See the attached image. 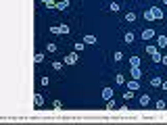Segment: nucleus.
I'll list each match as a JSON object with an SVG mask.
<instances>
[{
    "label": "nucleus",
    "mask_w": 167,
    "mask_h": 125,
    "mask_svg": "<svg viewBox=\"0 0 167 125\" xmlns=\"http://www.w3.org/2000/svg\"><path fill=\"white\" fill-rule=\"evenodd\" d=\"M77 61H79V54H77V50H75V52H69V54H65V58H63V62H65V65H75Z\"/></svg>",
    "instance_id": "f257e3e1"
},
{
    "label": "nucleus",
    "mask_w": 167,
    "mask_h": 125,
    "mask_svg": "<svg viewBox=\"0 0 167 125\" xmlns=\"http://www.w3.org/2000/svg\"><path fill=\"white\" fill-rule=\"evenodd\" d=\"M155 38H157V34H155V29H153V27H146V29H142V40L150 42V40H155Z\"/></svg>",
    "instance_id": "f03ea898"
},
{
    "label": "nucleus",
    "mask_w": 167,
    "mask_h": 125,
    "mask_svg": "<svg viewBox=\"0 0 167 125\" xmlns=\"http://www.w3.org/2000/svg\"><path fill=\"white\" fill-rule=\"evenodd\" d=\"M125 88H127V90L138 92V90H140V83H138V79H130V81H125Z\"/></svg>",
    "instance_id": "7ed1b4c3"
},
{
    "label": "nucleus",
    "mask_w": 167,
    "mask_h": 125,
    "mask_svg": "<svg viewBox=\"0 0 167 125\" xmlns=\"http://www.w3.org/2000/svg\"><path fill=\"white\" fill-rule=\"evenodd\" d=\"M155 40H157V46H159V50L167 48V35H157Z\"/></svg>",
    "instance_id": "20e7f679"
},
{
    "label": "nucleus",
    "mask_w": 167,
    "mask_h": 125,
    "mask_svg": "<svg viewBox=\"0 0 167 125\" xmlns=\"http://www.w3.org/2000/svg\"><path fill=\"white\" fill-rule=\"evenodd\" d=\"M150 11H153V15H155V21L163 19V8L161 7H150Z\"/></svg>",
    "instance_id": "39448f33"
},
{
    "label": "nucleus",
    "mask_w": 167,
    "mask_h": 125,
    "mask_svg": "<svg viewBox=\"0 0 167 125\" xmlns=\"http://www.w3.org/2000/svg\"><path fill=\"white\" fill-rule=\"evenodd\" d=\"M100 96H103V100H111L113 98V88H103Z\"/></svg>",
    "instance_id": "423d86ee"
},
{
    "label": "nucleus",
    "mask_w": 167,
    "mask_h": 125,
    "mask_svg": "<svg viewBox=\"0 0 167 125\" xmlns=\"http://www.w3.org/2000/svg\"><path fill=\"white\" fill-rule=\"evenodd\" d=\"M69 4H71L69 0H59L55 8H56V11H67V8H69Z\"/></svg>",
    "instance_id": "0eeeda50"
},
{
    "label": "nucleus",
    "mask_w": 167,
    "mask_h": 125,
    "mask_svg": "<svg viewBox=\"0 0 167 125\" xmlns=\"http://www.w3.org/2000/svg\"><path fill=\"white\" fill-rule=\"evenodd\" d=\"M157 52H159V46H157V44H146V54H157Z\"/></svg>",
    "instance_id": "6e6552de"
},
{
    "label": "nucleus",
    "mask_w": 167,
    "mask_h": 125,
    "mask_svg": "<svg viewBox=\"0 0 167 125\" xmlns=\"http://www.w3.org/2000/svg\"><path fill=\"white\" fill-rule=\"evenodd\" d=\"M130 73H132V79H138V81H140V77H142L140 67H132V71H130Z\"/></svg>",
    "instance_id": "1a4fd4ad"
},
{
    "label": "nucleus",
    "mask_w": 167,
    "mask_h": 125,
    "mask_svg": "<svg viewBox=\"0 0 167 125\" xmlns=\"http://www.w3.org/2000/svg\"><path fill=\"white\" fill-rule=\"evenodd\" d=\"M56 50H59V46H56L55 42H48V44H46V52H50V54H55Z\"/></svg>",
    "instance_id": "9d476101"
},
{
    "label": "nucleus",
    "mask_w": 167,
    "mask_h": 125,
    "mask_svg": "<svg viewBox=\"0 0 167 125\" xmlns=\"http://www.w3.org/2000/svg\"><path fill=\"white\" fill-rule=\"evenodd\" d=\"M130 67H140V56H136V54L130 56Z\"/></svg>",
    "instance_id": "9b49d317"
},
{
    "label": "nucleus",
    "mask_w": 167,
    "mask_h": 125,
    "mask_svg": "<svg viewBox=\"0 0 167 125\" xmlns=\"http://www.w3.org/2000/svg\"><path fill=\"white\" fill-rule=\"evenodd\" d=\"M84 44H96V35H92V34L84 35Z\"/></svg>",
    "instance_id": "f8f14e48"
},
{
    "label": "nucleus",
    "mask_w": 167,
    "mask_h": 125,
    "mask_svg": "<svg viewBox=\"0 0 167 125\" xmlns=\"http://www.w3.org/2000/svg\"><path fill=\"white\" fill-rule=\"evenodd\" d=\"M155 109H157V111H165L167 102H165V100H157V102H155Z\"/></svg>",
    "instance_id": "ddd939ff"
},
{
    "label": "nucleus",
    "mask_w": 167,
    "mask_h": 125,
    "mask_svg": "<svg viewBox=\"0 0 167 125\" xmlns=\"http://www.w3.org/2000/svg\"><path fill=\"white\" fill-rule=\"evenodd\" d=\"M142 17H144L146 21H155V15H153V11H150V8H146V11H144V15H142Z\"/></svg>",
    "instance_id": "4468645a"
},
{
    "label": "nucleus",
    "mask_w": 167,
    "mask_h": 125,
    "mask_svg": "<svg viewBox=\"0 0 167 125\" xmlns=\"http://www.w3.org/2000/svg\"><path fill=\"white\" fill-rule=\"evenodd\" d=\"M59 27H61V34H65V35H69V34H71V27L67 25V23H61Z\"/></svg>",
    "instance_id": "2eb2a0df"
},
{
    "label": "nucleus",
    "mask_w": 167,
    "mask_h": 125,
    "mask_svg": "<svg viewBox=\"0 0 167 125\" xmlns=\"http://www.w3.org/2000/svg\"><path fill=\"white\" fill-rule=\"evenodd\" d=\"M119 8H121L119 2H111V4H109V11H111V13H119Z\"/></svg>",
    "instance_id": "dca6fc26"
},
{
    "label": "nucleus",
    "mask_w": 167,
    "mask_h": 125,
    "mask_svg": "<svg viewBox=\"0 0 167 125\" xmlns=\"http://www.w3.org/2000/svg\"><path fill=\"white\" fill-rule=\"evenodd\" d=\"M125 21H127V23H134V21H136V13H134V11L125 13Z\"/></svg>",
    "instance_id": "f3484780"
},
{
    "label": "nucleus",
    "mask_w": 167,
    "mask_h": 125,
    "mask_svg": "<svg viewBox=\"0 0 167 125\" xmlns=\"http://www.w3.org/2000/svg\"><path fill=\"white\" fill-rule=\"evenodd\" d=\"M161 83H163L161 77H153V79H150V86H153V88H161Z\"/></svg>",
    "instance_id": "a211bd4d"
},
{
    "label": "nucleus",
    "mask_w": 167,
    "mask_h": 125,
    "mask_svg": "<svg viewBox=\"0 0 167 125\" xmlns=\"http://www.w3.org/2000/svg\"><path fill=\"white\" fill-rule=\"evenodd\" d=\"M138 102L142 104V106H148V102H150V96H148V94H144V96H140Z\"/></svg>",
    "instance_id": "6ab92c4d"
},
{
    "label": "nucleus",
    "mask_w": 167,
    "mask_h": 125,
    "mask_svg": "<svg viewBox=\"0 0 167 125\" xmlns=\"http://www.w3.org/2000/svg\"><path fill=\"white\" fill-rule=\"evenodd\" d=\"M123 42H125V44H132V42H134V31H127V34L123 35Z\"/></svg>",
    "instance_id": "aec40b11"
},
{
    "label": "nucleus",
    "mask_w": 167,
    "mask_h": 125,
    "mask_svg": "<svg viewBox=\"0 0 167 125\" xmlns=\"http://www.w3.org/2000/svg\"><path fill=\"white\" fill-rule=\"evenodd\" d=\"M34 100H36V106H44V96L42 94H36Z\"/></svg>",
    "instance_id": "412c9836"
},
{
    "label": "nucleus",
    "mask_w": 167,
    "mask_h": 125,
    "mask_svg": "<svg viewBox=\"0 0 167 125\" xmlns=\"http://www.w3.org/2000/svg\"><path fill=\"white\" fill-rule=\"evenodd\" d=\"M115 83H117V86H125V77L121 75V73H117V75H115Z\"/></svg>",
    "instance_id": "4be33fe9"
},
{
    "label": "nucleus",
    "mask_w": 167,
    "mask_h": 125,
    "mask_svg": "<svg viewBox=\"0 0 167 125\" xmlns=\"http://www.w3.org/2000/svg\"><path fill=\"white\" fill-rule=\"evenodd\" d=\"M42 4H44L46 8H55V7H56V2H55V0H42Z\"/></svg>",
    "instance_id": "5701e85b"
},
{
    "label": "nucleus",
    "mask_w": 167,
    "mask_h": 125,
    "mask_svg": "<svg viewBox=\"0 0 167 125\" xmlns=\"http://www.w3.org/2000/svg\"><path fill=\"white\" fill-rule=\"evenodd\" d=\"M123 98H125V100H132V98H134V90H125L123 92Z\"/></svg>",
    "instance_id": "b1692460"
},
{
    "label": "nucleus",
    "mask_w": 167,
    "mask_h": 125,
    "mask_svg": "<svg viewBox=\"0 0 167 125\" xmlns=\"http://www.w3.org/2000/svg\"><path fill=\"white\" fill-rule=\"evenodd\" d=\"M42 61H44V54H42V52H38V54L34 56V62H38V65H40Z\"/></svg>",
    "instance_id": "393cba45"
},
{
    "label": "nucleus",
    "mask_w": 167,
    "mask_h": 125,
    "mask_svg": "<svg viewBox=\"0 0 167 125\" xmlns=\"http://www.w3.org/2000/svg\"><path fill=\"white\" fill-rule=\"evenodd\" d=\"M113 109H115V100H107V111H113Z\"/></svg>",
    "instance_id": "a878e982"
},
{
    "label": "nucleus",
    "mask_w": 167,
    "mask_h": 125,
    "mask_svg": "<svg viewBox=\"0 0 167 125\" xmlns=\"http://www.w3.org/2000/svg\"><path fill=\"white\" fill-rule=\"evenodd\" d=\"M161 56H163V54H161V52H157V54H153L150 58H153V62H161Z\"/></svg>",
    "instance_id": "bb28decb"
},
{
    "label": "nucleus",
    "mask_w": 167,
    "mask_h": 125,
    "mask_svg": "<svg viewBox=\"0 0 167 125\" xmlns=\"http://www.w3.org/2000/svg\"><path fill=\"white\" fill-rule=\"evenodd\" d=\"M50 34H61V27H59V25H52V27H50Z\"/></svg>",
    "instance_id": "cd10ccee"
},
{
    "label": "nucleus",
    "mask_w": 167,
    "mask_h": 125,
    "mask_svg": "<svg viewBox=\"0 0 167 125\" xmlns=\"http://www.w3.org/2000/svg\"><path fill=\"white\" fill-rule=\"evenodd\" d=\"M40 83H42V86H44V88H46V86H48V83H50V77H46V75H44V77H42V79H40Z\"/></svg>",
    "instance_id": "c85d7f7f"
},
{
    "label": "nucleus",
    "mask_w": 167,
    "mask_h": 125,
    "mask_svg": "<svg viewBox=\"0 0 167 125\" xmlns=\"http://www.w3.org/2000/svg\"><path fill=\"white\" fill-rule=\"evenodd\" d=\"M52 69H55V71H61V69H63V62H59V61L52 62Z\"/></svg>",
    "instance_id": "c756f323"
},
{
    "label": "nucleus",
    "mask_w": 167,
    "mask_h": 125,
    "mask_svg": "<svg viewBox=\"0 0 167 125\" xmlns=\"http://www.w3.org/2000/svg\"><path fill=\"white\" fill-rule=\"evenodd\" d=\"M73 48H75L77 52H82V50H84V42H75V46H73Z\"/></svg>",
    "instance_id": "7c9ffc66"
},
{
    "label": "nucleus",
    "mask_w": 167,
    "mask_h": 125,
    "mask_svg": "<svg viewBox=\"0 0 167 125\" xmlns=\"http://www.w3.org/2000/svg\"><path fill=\"white\" fill-rule=\"evenodd\" d=\"M113 58H115V61H121V58H123V52H119V50H117V52L113 54Z\"/></svg>",
    "instance_id": "2f4dec72"
},
{
    "label": "nucleus",
    "mask_w": 167,
    "mask_h": 125,
    "mask_svg": "<svg viewBox=\"0 0 167 125\" xmlns=\"http://www.w3.org/2000/svg\"><path fill=\"white\" fill-rule=\"evenodd\" d=\"M52 106H55V109H56V111H59V109H61V106H63V104H61V100H55V102H52Z\"/></svg>",
    "instance_id": "473e14b6"
},
{
    "label": "nucleus",
    "mask_w": 167,
    "mask_h": 125,
    "mask_svg": "<svg viewBox=\"0 0 167 125\" xmlns=\"http://www.w3.org/2000/svg\"><path fill=\"white\" fill-rule=\"evenodd\" d=\"M161 62H163V65L167 67V54H163V56H161Z\"/></svg>",
    "instance_id": "72a5a7b5"
},
{
    "label": "nucleus",
    "mask_w": 167,
    "mask_h": 125,
    "mask_svg": "<svg viewBox=\"0 0 167 125\" xmlns=\"http://www.w3.org/2000/svg\"><path fill=\"white\" fill-rule=\"evenodd\" d=\"M161 88H163V90L167 92V81H163V83H161Z\"/></svg>",
    "instance_id": "f704fd0d"
},
{
    "label": "nucleus",
    "mask_w": 167,
    "mask_h": 125,
    "mask_svg": "<svg viewBox=\"0 0 167 125\" xmlns=\"http://www.w3.org/2000/svg\"><path fill=\"white\" fill-rule=\"evenodd\" d=\"M165 4H167V0H165Z\"/></svg>",
    "instance_id": "c9c22d12"
}]
</instances>
